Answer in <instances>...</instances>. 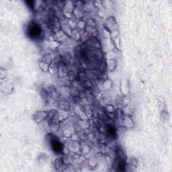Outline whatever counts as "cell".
<instances>
[{"instance_id": "2", "label": "cell", "mask_w": 172, "mask_h": 172, "mask_svg": "<svg viewBox=\"0 0 172 172\" xmlns=\"http://www.w3.org/2000/svg\"><path fill=\"white\" fill-rule=\"evenodd\" d=\"M51 140V147L53 150L55 151V153H61L63 150V146L61 143V142L55 139H53Z\"/></svg>"}, {"instance_id": "3", "label": "cell", "mask_w": 172, "mask_h": 172, "mask_svg": "<svg viewBox=\"0 0 172 172\" xmlns=\"http://www.w3.org/2000/svg\"><path fill=\"white\" fill-rule=\"evenodd\" d=\"M108 132H109V133L111 135H114L115 134L116 130H115L114 128L112 126H109V127H108Z\"/></svg>"}, {"instance_id": "1", "label": "cell", "mask_w": 172, "mask_h": 172, "mask_svg": "<svg viewBox=\"0 0 172 172\" xmlns=\"http://www.w3.org/2000/svg\"><path fill=\"white\" fill-rule=\"evenodd\" d=\"M28 35L31 38H37L41 34V28L38 24L31 23L28 28Z\"/></svg>"}]
</instances>
